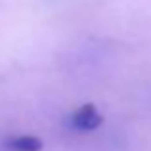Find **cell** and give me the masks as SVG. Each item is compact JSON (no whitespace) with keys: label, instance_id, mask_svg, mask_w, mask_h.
<instances>
[{"label":"cell","instance_id":"cell-1","mask_svg":"<svg viewBox=\"0 0 151 151\" xmlns=\"http://www.w3.org/2000/svg\"><path fill=\"white\" fill-rule=\"evenodd\" d=\"M69 124L81 132H92L103 124V115L96 109L94 103H84L69 117Z\"/></svg>","mask_w":151,"mask_h":151},{"label":"cell","instance_id":"cell-2","mask_svg":"<svg viewBox=\"0 0 151 151\" xmlns=\"http://www.w3.org/2000/svg\"><path fill=\"white\" fill-rule=\"evenodd\" d=\"M8 151H42V140L37 136H14L6 140Z\"/></svg>","mask_w":151,"mask_h":151}]
</instances>
